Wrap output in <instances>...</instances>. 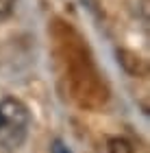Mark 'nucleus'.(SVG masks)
Instances as JSON below:
<instances>
[{
    "instance_id": "nucleus-2",
    "label": "nucleus",
    "mask_w": 150,
    "mask_h": 153,
    "mask_svg": "<svg viewBox=\"0 0 150 153\" xmlns=\"http://www.w3.org/2000/svg\"><path fill=\"white\" fill-rule=\"evenodd\" d=\"M109 153H133V147L124 138H111L109 140Z\"/></svg>"
},
{
    "instance_id": "nucleus-4",
    "label": "nucleus",
    "mask_w": 150,
    "mask_h": 153,
    "mask_svg": "<svg viewBox=\"0 0 150 153\" xmlns=\"http://www.w3.org/2000/svg\"><path fill=\"white\" fill-rule=\"evenodd\" d=\"M52 153H72L67 147H63V142L61 140H54V144H52Z\"/></svg>"
},
{
    "instance_id": "nucleus-1",
    "label": "nucleus",
    "mask_w": 150,
    "mask_h": 153,
    "mask_svg": "<svg viewBox=\"0 0 150 153\" xmlns=\"http://www.w3.org/2000/svg\"><path fill=\"white\" fill-rule=\"evenodd\" d=\"M29 109L20 99L7 96L0 101V147L4 151H15L24 144L29 134Z\"/></svg>"
},
{
    "instance_id": "nucleus-3",
    "label": "nucleus",
    "mask_w": 150,
    "mask_h": 153,
    "mask_svg": "<svg viewBox=\"0 0 150 153\" xmlns=\"http://www.w3.org/2000/svg\"><path fill=\"white\" fill-rule=\"evenodd\" d=\"M13 7H15V0H0V20L9 18L13 13Z\"/></svg>"
}]
</instances>
